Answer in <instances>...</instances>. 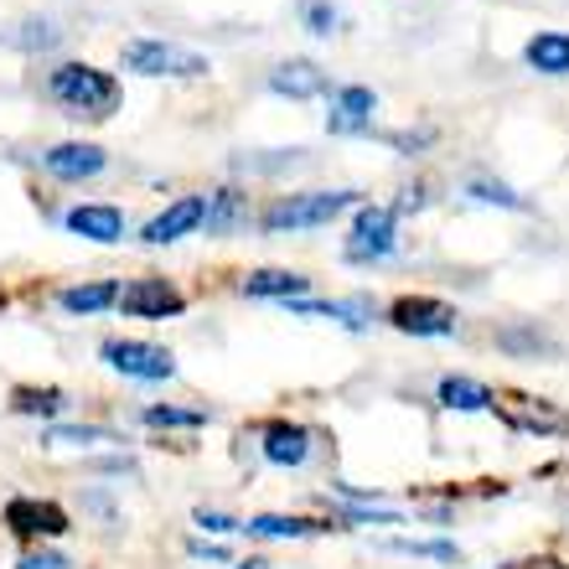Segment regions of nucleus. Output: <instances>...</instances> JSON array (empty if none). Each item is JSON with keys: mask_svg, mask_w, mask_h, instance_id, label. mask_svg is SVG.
Returning a JSON list of instances; mask_svg holds the SVG:
<instances>
[{"mask_svg": "<svg viewBox=\"0 0 569 569\" xmlns=\"http://www.w3.org/2000/svg\"><path fill=\"white\" fill-rule=\"evenodd\" d=\"M47 89L68 114H89V120H104L109 109L120 104V83L104 73V68H89V62H62L52 68Z\"/></svg>", "mask_w": 569, "mask_h": 569, "instance_id": "1", "label": "nucleus"}, {"mask_svg": "<svg viewBox=\"0 0 569 569\" xmlns=\"http://www.w3.org/2000/svg\"><path fill=\"white\" fill-rule=\"evenodd\" d=\"M358 208V192H296V197H280L270 208L259 212L264 233H300V228H316V223H331L337 212Z\"/></svg>", "mask_w": 569, "mask_h": 569, "instance_id": "2", "label": "nucleus"}, {"mask_svg": "<svg viewBox=\"0 0 569 569\" xmlns=\"http://www.w3.org/2000/svg\"><path fill=\"white\" fill-rule=\"evenodd\" d=\"M120 62L130 73H146V78H202L208 73V58H197V52H187L177 42H156V37L124 42Z\"/></svg>", "mask_w": 569, "mask_h": 569, "instance_id": "3", "label": "nucleus"}, {"mask_svg": "<svg viewBox=\"0 0 569 569\" xmlns=\"http://www.w3.org/2000/svg\"><path fill=\"white\" fill-rule=\"evenodd\" d=\"M99 358L124 378H140V383H166V378H177V358L156 342H136V337H109L99 347Z\"/></svg>", "mask_w": 569, "mask_h": 569, "instance_id": "4", "label": "nucleus"}, {"mask_svg": "<svg viewBox=\"0 0 569 569\" xmlns=\"http://www.w3.org/2000/svg\"><path fill=\"white\" fill-rule=\"evenodd\" d=\"M399 249V212L393 208H358V223H352V239H347L342 254L352 264H378V259H389Z\"/></svg>", "mask_w": 569, "mask_h": 569, "instance_id": "5", "label": "nucleus"}, {"mask_svg": "<svg viewBox=\"0 0 569 569\" xmlns=\"http://www.w3.org/2000/svg\"><path fill=\"white\" fill-rule=\"evenodd\" d=\"M492 409L508 420V430L518 435H565L569 430V415L565 409H555L549 399H533V393H492Z\"/></svg>", "mask_w": 569, "mask_h": 569, "instance_id": "6", "label": "nucleus"}, {"mask_svg": "<svg viewBox=\"0 0 569 569\" xmlns=\"http://www.w3.org/2000/svg\"><path fill=\"white\" fill-rule=\"evenodd\" d=\"M181 290L171 280H156V274H140V280L120 284V311L136 316V321H171L181 316Z\"/></svg>", "mask_w": 569, "mask_h": 569, "instance_id": "7", "label": "nucleus"}, {"mask_svg": "<svg viewBox=\"0 0 569 569\" xmlns=\"http://www.w3.org/2000/svg\"><path fill=\"white\" fill-rule=\"evenodd\" d=\"M389 321L409 337H450L456 331V311L435 296H405L389 306Z\"/></svg>", "mask_w": 569, "mask_h": 569, "instance_id": "8", "label": "nucleus"}, {"mask_svg": "<svg viewBox=\"0 0 569 569\" xmlns=\"http://www.w3.org/2000/svg\"><path fill=\"white\" fill-rule=\"evenodd\" d=\"M208 223V197H177L166 212H156L146 228H140V239L146 243H177L187 239V233H197V228Z\"/></svg>", "mask_w": 569, "mask_h": 569, "instance_id": "9", "label": "nucleus"}, {"mask_svg": "<svg viewBox=\"0 0 569 569\" xmlns=\"http://www.w3.org/2000/svg\"><path fill=\"white\" fill-rule=\"evenodd\" d=\"M6 528L21 533V539H52V533L68 528V512H62L58 502H31V497H16V502H6Z\"/></svg>", "mask_w": 569, "mask_h": 569, "instance_id": "10", "label": "nucleus"}, {"mask_svg": "<svg viewBox=\"0 0 569 569\" xmlns=\"http://www.w3.org/2000/svg\"><path fill=\"white\" fill-rule=\"evenodd\" d=\"M259 450H264L270 466H306V456H311V430L296 420H270L259 430Z\"/></svg>", "mask_w": 569, "mask_h": 569, "instance_id": "11", "label": "nucleus"}, {"mask_svg": "<svg viewBox=\"0 0 569 569\" xmlns=\"http://www.w3.org/2000/svg\"><path fill=\"white\" fill-rule=\"evenodd\" d=\"M373 109H378V93L373 89L347 83V89H337V109L327 114V130H331V136H368Z\"/></svg>", "mask_w": 569, "mask_h": 569, "instance_id": "12", "label": "nucleus"}, {"mask_svg": "<svg viewBox=\"0 0 569 569\" xmlns=\"http://www.w3.org/2000/svg\"><path fill=\"white\" fill-rule=\"evenodd\" d=\"M42 166L62 181H89L104 171V150L89 146V140H62V146L42 150Z\"/></svg>", "mask_w": 569, "mask_h": 569, "instance_id": "13", "label": "nucleus"}, {"mask_svg": "<svg viewBox=\"0 0 569 569\" xmlns=\"http://www.w3.org/2000/svg\"><path fill=\"white\" fill-rule=\"evenodd\" d=\"M68 228L89 243H120L124 239V212L104 208V202H78V208L68 212Z\"/></svg>", "mask_w": 569, "mask_h": 569, "instance_id": "14", "label": "nucleus"}, {"mask_svg": "<svg viewBox=\"0 0 569 569\" xmlns=\"http://www.w3.org/2000/svg\"><path fill=\"white\" fill-rule=\"evenodd\" d=\"M270 89L284 93V99H316V93L331 89V78H327V68H316L311 58H290L270 73Z\"/></svg>", "mask_w": 569, "mask_h": 569, "instance_id": "15", "label": "nucleus"}, {"mask_svg": "<svg viewBox=\"0 0 569 569\" xmlns=\"http://www.w3.org/2000/svg\"><path fill=\"white\" fill-rule=\"evenodd\" d=\"M337 523H321V518H284V512H259V518H243V533L249 539H321Z\"/></svg>", "mask_w": 569, "mask_h": 569, "instance_id": "16", "label": "nucleus"}, {"mask_svg": "<svg viewBox=\"0 0 569 569\" xmlns=\"http://www.w3.org/2000/svg\"><path fill=\"white\" fill-rule=\"evenodd\" d=\"M435 399H440V409H450V415H481V409H492V389L477 383V378H461V373L440 378V383H435Z\"/></svg>", "mask_w": 569, "mask_h": 569, "instance_id": "17", "label": "nucleus"}, {"mask_svg": "<svg viewBox=\"0 0 569 569\" xmlns=\"http://www.w3.org/2000/svg\"><path fill=\"white\" fill-rule=\"evenodd\" d=\"M306 284H311V274H300V270H259L243 280V296L249 300H296V296H306Z\"/></svg>", "mask_w": 569, "mask_h": 569, "instance_id": "18", "label": "nucleus"}, {"mask_svg": "<svg viewBox=\"0 0 569 569\" xmlns=\"http://www.w3.org/2000/svg\"><path fill=\"white\" fill-rule=\"evenodd\" d=\"M58 306L68 316H93V311H109V306H120V284L114 280H93V284H68L58 296Z\"/></svg>", "mask_w": 569, "mask_h": 569, "instance_id": "19", "label": "nucleus"}, {"mask_svg": "<svg viewBox=\"0 0 569 569\" xmlns=\"http://www.w3.org/2000/svg\"><path fill=\"white\" fill-rule=\"evenodd\" d=\"M523 58L533 73H549V78L569 73V37L565 31H539V37L523 47Z\"/></svg>", "mask_w": 569, "mask_h": 569, "instance_id": "20", "label": "nucleus"}, {"mask_svg": "<svg viewBox=\"0 0 569 569\" xmlns=\"http://www.w3.org/2000/svg\"><path fill=\"white\" fill-rule=\"evenodd\" d=\"M58 42H62V27L37 21V16L16 21L11 31H0V47H21V52H47V47H58Z\"/></svg>", "mask_w": 569, "mask_h": 569, "instance_id": "21", "label": "nucleus"}, {"mask_svg": "<svg viewBox=\"0 0 569 569\" xmlns=\"http://www.w3.org/2000/svg\"><path fill=\"white\" fill-rule=\"evenodd\" d=\"M212 415L208 409H181V405H150L140 409V425H150V430H202Z\"/></svg>", "mask_w": 569, "mask_h": 569, "instance_id": "22", "label": "nucleus"}, {"mask_svg": "<svg viewBox=\"0 0 569 569\" xmlns=\"http://www.w3.org/2000/svg\"><path fill=\"white\" fill-rule=\"evenodd\" d=\"M497 347H502V352H512V358H533V352L555 358V352H559V342L549 337V331H539V327H508L502 337H497Z\"/></svg>", "mask_w": 569, "mask_h": 569, "instance_id": "23", "label": "nucleus"}, {"mask_svg": "<svg viewBox=\"0 0 569 569\" xmlns=\"http://www.w3.org/2000/svg\"><path fill=\"white\" fill-rule=\"evenodd\" d=\"M389 555H409V559H435V565H461V549L450 539H389Z\"/></svg>", "mask_w": 569, "mask_h": 569, "instance_id": "24", "label": "nucleus"}, {"mask_svg": "<svg viewBox=\"0 0 569 569\" xmlns=\"http://www.w3.org/2000/svg\"><path fill=\"white\" fill-rule=\"evenodd\" d=\"M243 223V192H233V187H218V192L208 197V223L212 233H233V228Z\"/></svg>", "mask_w": 569, "mask_h": 569, "instance_id": "25", "label": "nucleus"}, {"mask_svg": "<svg viewBox=\"0 0 569 569\" xmlns=\"http://www.w3.org/2000/svg\"><path fill=\"white\" fill-rule=\"evenodd\" d=\"M47 446H120V435L104 430V425H52L47 430Z\"/></svg>", "mask_w": 569, "mask_h": 569, "instance_id": "26", "label": "nucleus"}, {"mask_svg": "<svg viewBox=\"0 0 569 569\" xmlns=\"http://www.w3.org/2000/svg\"><path fill=\"white\" fill-rule=\"evenodd\" d=\"M11 409L16 415H62V409H68V393L62 389H16Z\"/></svg>", "mask_w": 569, "mask_h": 569, "instance_id": "27", "label": "nucleus"}, {"mask_svg": "<svg viewBox=\"0 0 569 569\" xmlns=\"http://www.w3.org/2000/svg\"><path fill=\"white\" fill-rule=\"evenodd\" d=\"M466 197H471V202H497V208H512V212L528 208V197H518L508 181H487V177L471 181V187H466Z\"/></svg>", "mask_w": 569, "mask_h": 569, "instance_id": "28", "label": "nucleus"}, {"mask_svg": "<svg viewBox=\"0 0 569 569\" xmlns=\"http://www.w3.org/2000/svg\"><path fill=\"white\" fill-rule=\"evenodd\" d=\"M300 16H306V31H316V37H327V31H337V6L331 0H300Z\"/></svg>", "mask_w": 569, "mask_h": 569, "instance_id": "29", "label": "nucleus"}, {"mask_svg": "<svg viewBox=\"0 0 569 569\" xmlns=\"http://www.w3.org/2000/svg\"><path fill=\"white\" fill-rule=\"evenodd\" d=\"M300 161H306L300 150H280V156H249V150H243V156H233L239 171H280V166H300Z\"/></svg>", "mask_w": 569, "mask_h": 569, "instance_id": "30", "label": "nucleus"}, {"mask_svg": "<svg viewBox=\"0 0 569 569\" xmlns=\"http://www.w3.org/2000/svg\"><path fill=\"white\" fill-rule=\"evenodd\" d=\"M192 523L202 533H243V518H228V512H212V508H197Z\"/></svg>", "mask_w": 569, "mask_h": 569, "instance_id": "31", "label": "nucleus"}, {"mask_svg": "<svg viewBox=\"0 0 569 569\" xmlns=\"http://www.w3.org/2000/svg\"><path fill=\"white\" fill-rule=\"evenodd\" d=\"M16 569H73V559L58 555V549H31V555H21Z\"/></svg>", "mask_w": 569, "mask_h": 569, "instance_id": "32", "label": "nucleus"}, {"mask_svg": "<svg viewBox=\"0 0 569 569\" xmlns=\"http://www.w3.org/2000/svg\"><path fill=\"white\" fill-rule=\"evenodd\" d=\"M342 523H405L399 512H383V508H347Z\"/></svg>", "mask_w": 569, "mask_h": 569, "instance_id": "33", "label": "nucleus"}, {"mask_svg": "<svg viewBox=\"0 0 569 569\" xmlns=\"http://www.w3.org/2000/svg\"><path fill=\"white\" fill-rule=\"evenodd\" d=\"M192 555L197 559H223L228 565V549H218V543H192Z\"/></svg>", "mask_w": 569, "mask_h": 569, "instance_id": "34", "label": "nucleus"}, {"mask_svg": "<svg viewBox=\"0 0 569 569\" xmlns=\"http://www.w3.org/2000/svg\"><path fill=\"white\" fill-rule=\"evenodd\" d=\"M233 569H270V559H233Z\"/></svg>", "mask_w": 569, "mask_h": 569, "instance_id": "35", "label": "nucleus"}]
</instances>
